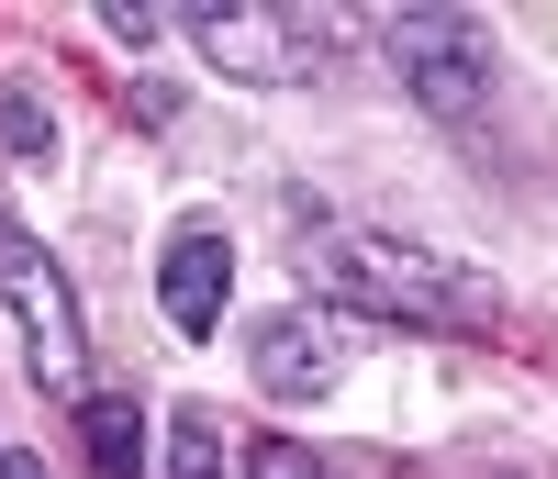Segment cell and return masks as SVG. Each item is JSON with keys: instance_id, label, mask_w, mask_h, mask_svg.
<instances>
[{"instance_id": "cell-1", "label": "cell", "mask_w": 558, "mask_h": 479, "mask_svg": "<svg viewBox=\"0 0 558 479\" xmlns=\"http://www.w3.org/2000/svg\"><path fill=\"white\" fill-rule=\"evenodd\" d=\"M302 279L324 312H368V323H413V334H492L502 323V291L470 257H436L380 223H302Z\"/></svg>"}, {"instance_id": "cell-2", "label": "cell", "mask_w": 558, "mask_h": 479, "mask_svg": "<svg viewBox=\"0 0 558 479\" xmlns=\"http://www.w3.org/2000/svg\"><path fill=\"white\" fill-rule=\"evenodd\" d=\"M0 312H12L23 334V368L45 379L57 402H89V323H78V291H68V268L45 257V234L0 212Z\"/></svg>"}, {"instance_id": "cell-3", "label": "cell", "mask_w": 558, "mask_h": 479, "mask_svg": "<svg viewBox=\"0 0 558 479\" xmlns=\"http://www.w3.org/2000/svg\"><path fill=\"white\" fill-rule=\"evenodd\" d=\"M380 45H391V67H402V89L425 101L436 123H481L492 112V23H470V12H380Z\"/></svg>"}, {"instance_id": "cell-4", "label": "cell", "mask_w": 558, "mask_h": 479, "mask_svg": "<svg viewBox=\"0 0 558 479\" xmlns=\"http://www.w3.org/2000/svg\"><path fill=\"white\" fill-rule=\"evenodd\" d=\"M179 34H191L223 78H246V89H291V78H313L324 45H336L324 12H223V0L213 12H179Z\"/></svg>"}, {"instance_id": "cell-5", "label": "cell", "mask_w": 558, "mask_h": 479, "mask_svg": "<svg viewBox=\"0 0 558 479\" xmlns=\"http://www.w3.org/2000/svg\"><path fill=\"white\" fill-rule=\"evenodd\" d=\"M246 368H257L268 402H324V391L347 379V312H324V302L268 312V323L246 334Z\"/></svg>"}, {"instance_id": "cell-6", "label": "cell", "mask_w": 558, "mask_h": 479, "mask_svg": "<svg viewBox=\"0 0 558 479\" xmlns=\"http://www.w3.org/2000/svg\"><path fill=\"white\" fill-rule=\"evenodd\" d=\"M157 302H168V323L202 334L223 323V302H235V246H223V223H179L168 234V257H157Z\"/></svg>"}, {"instance_id": "cell-7", "label": "cell", "mask_w": 558, "mask_h": 479, "mask_svg": "<svg viewBox=\"0 0 558 479\" xmlns=\"http://www.w3.org/2000/svg\"><path fill=\"white\" fill-rule=\"evenodd\" d=\"M146 402L134 391H89L78 402V457H89V479H146Z\"/></svg>"}, {"instance_id": "cell-8", "label": "cell", "mask_w": 558, "mask_h": 479, "mask_svg": "<svg viewBox=\"0 0 558 479\" xmlns=\"http://www.w3.org/2000/svg\"><path fill=\"white\" fill-rule=\"evenodd\" d=\"M157 479H235V435H223V413L179 402L157 423Z\"/></svg>"}, {"instance_id": "cell-9", "label": "cell", "mask_w": 558, "mask_h": 479, "mask_svg": "<svg viewBox=\"0 0 558 479\" xmlns=\"http://www.w3.org/2000/svg\"><path fill=\"white\" fill-rule=\"evenodd\" d=\"M0 146H12L23 168H34V157H57V112H45V89H34V78H0Z\"/></svg>"}, {"instance_id": "cell-10", "label": "cell", "mask_w": 558, "mask_h": 479, "mask_svg": "<svg viewBox=\"0 0 558 479\" xmlns=\"http://www.w3.org/2000/svg\"><path fill=\"white\" fill-rule=\"evenodd\" d=\"M246 479H336V468H324L313 446H291V435H257L246 446Z\"/></svg>"}, {"instance_id": "cell-11", "label": "cell", "mask_w": 558, "mask_h": 479, "mask_svg": "<svg viewBox=\"0 0 558 479\" xmlns=\"http://www.w3.org/2000/svg\"><path fill=\"white\" fill-rule=\"evenodd\" d=\"M101 34H112V45H157V34H168V12H134V0H112Z\"/></svg>"}, {"instance_id": "cell-12", "label": "cell", "mask_w": 558, "mask_h": 479, "mask_svg": "<svg viewBox=\"0 0 558 479\" xmlns=\"http://www.w3.org/2000/svg\"><path fill=\"white\" fill-rule=\"evenodd\" d=\"M0 479H45V457H23V446H0Z\"/></svg>"}]
</instances>
